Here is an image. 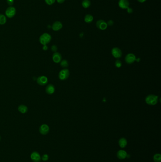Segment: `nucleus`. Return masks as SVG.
I'll list each match as a JSON object with an SVG mask.
<instances>
[{"instance_id": "7ed1b4c3", "label": "nucleus", "mask_w": 161, "mask_h": 162, "mask_svg": "<svg viewBox=\"0 0 161 162\" xmlns=\"http://www.w3.org/2000/svg\"><path fill=\"white\" fill-rule=\"evenodd\" d=\"M16 14V10L15 7L13 6H10L7 8L5 11L6 17L8 18H12L15 16Z\"/></svg>"}, {"instance_id": "dca6fc26", "label": "nucleus", "mask_w": 161, "mask_h": 162, "mask_svg": "<svg viewBox=\"0 0 161 162\" xmlns=\"http://www.w3.org/2000/svg\"><path fill=\"white\" fill-rule=\"evenodd\" d=\"M119 145L121 148H125L127 145V141L126 139L124 137L121 138L119 141Z\"/></svg>"}, {"instance_id": "412c9836", "label": "nucleus", "mask_w": 161, "mask_h": 162, "mask_svg": "<svg viewBox=\"0 0 161 162\" xmlns=\"http://www.w3.org/2000/svg\"><path fill=\"white\" fill-rule=\"evenodd\" d=\"M153 159L155 162H161V155L160 154H156L154 155Z\"/></svg>"}, {"instance_id": "f257e3e1", "label": "nucleus", "mask_w": 161, "mask_h": 162, "mask_svg": "<svg viewBox=\"0 0 161 162\" xmlns=\"http://www.w3.org/2000/svg\"><path fill=\"white\" fill-rule=\"evenodd\" d=\"M158 101V97L155 95H148L145 99V101L149 105H155Z\"/></svg>"}, {"instance_id": "393cba45", "label": "nucleus", "mask_w": 161, "mask_h": 162, "mask_svg": "<svg viewBox=\"0 0 161 162\" xmlns=\"http://www.w3.org/2000/svg\"><path fill=\"white\" fill-rule=\"evenodd\" d=\"M41 159L44 161H46L49 159V156L47 154H45L42 156Z\"/></svg>"}, {"instance_id": "f3484780", "label": "nucleus", "mask_w": 161, "mask_h": 162, "mask_svg": "<svg viewBox=\"0 0 161 162\" xmlns=\"http://www.w3.org/2000/svg\"><path fill=\"white\" fill-rule=\"evenodd\" d=\"M18 110L21 113H26L28 111V108L26 105H20L18 107Z\"/></svg>"}, {"instance_id": "5701e85b", "label": "nucleus", "mask_w": 161, "mask_h": 162, "mask_svg": "<svg viewBox=\"0 0 161 162\" xmlns=\"http://www.w3.org/2000/svg\"><path fill=\"white\" fill-rule=\"evenodd\" d=\"M115 66L116 68H120L122 66V63L121 60L117 59L115 62Z\"/></svg>"}, {"instance_id": "b1692460", "label": "nucleus", "mask_w": 161, "mask_h": 162, "mask_svg": "<svg viewBox=\"0 0 161 162\" xmlns=\"http://www.w3.org/2000/svg\"><path fill=\"white\" fill-rule=\"evenodd\" d=\"M56 0H45L46 3L48 5H53L55 2Z\"/></svg>"}, {"instance_id": "bb28decb", "label": "nucleus", "mask_w": 161, "mask_h": 162, "mask_svg": "<svg viewBox=\"0 0 161 162\" xmlns=\"http://www.w3.org/2000/svg\"><path fill=\"white\" fill-rule=\"evenodd\" d=\"M51 50L53 52H56L57 50V47L56 45H53L52 47H51Z\"/></svg>"}, {"instance_id": "2eb2a0df", "label": "nucleus", "mask_w": 161, "mask_h": 162, "mask_svg": "<svg viewBox=\"0 0 161 162\" xmlns=\"http://www.w3.org/2000/svg\"><path fill=\"white\" fill-rule=\"evenodd\" d=\"M46 92L48 94H52L55 92V87L54 85L50 84L48 85L46 88Z\"/></svg>"}, {"instance_id": "20e7f679", "label": "nucleus", "mask_w": 161, "mask_h": 162, "mask_svg": "<svg viewBox=\"0 0 161 162\" xmlns=\"http://www.w3.org/2000/svg\"><path fill=\"white\" fill-rule=\"evenodd\" d=\"M69 74V71L68 69H62L59 73V78L60 80H65L68 78Z\"/></svg>"}, {"instance_id": "9b49d317", "label": "nucleus", "mask_w": 161, "mask_h": 162, "mask_svg": "<svg viewBox=\"0 0 161 162\" xmlns=\"http://www.w3.org/2000/svg\"><path fill=\"white\" fill-rule=\"evenodd\" d=\"M62 26H63V25L61 22L59 21H56L54 22L53 23V24L52 25V28L53 30L57 31H59L61 29L62 27Z\"/></svg>"}, {"instance_id": "423d86ee", "label": "nucleus", "mask_w": 161, "mask_h": 162, "mask_svg": "<svg viewBox=\"0 0 161 162\" xmlns=\"http://www.w3.org/2000/svg\"><path fill=\"white\" fill-rule=\"evenodd\" d=\"M136 60V57L134 54L129 53L127 54L125 58V61L128 64H133Z\"/></svg>"}, {"instance_id": "0eeeda50", "label": "nucleus", "mask_w": 161, "mask_h": 162, "mask_svg": "<svg viewBox=\"0 0 161 162\" xmlns=\"http://www.w3.org/2000/svg\"><path fill=\"white\" fill-rule=\"evenodd\" d=\"M96 26L100 30H105L107 28L108 25L107 23L103 20H98L96 23Z\"/></svg>"}, {"instance_id": "a211bd4d", "label": "nucleus", "mask_w": 161, "mask_h": 162, "mask_svg": "<svg viewBox=\"0 0 161 162\" xmlns=\"http://www.w3.org/2000/svg\"><path fill=\"white\" fill-rule=\"evenodd\" d=\"M84 20L86 22H87V23H91L93 20V17L92 15H91L90 14H87L85 17Z\"/></svg>"}, {"instance_id": "2f4dec72", "label": "nucleus", "mask_w": 161, "mask_h": 162, "mask_svg": "<svg viewBox=\"0 0 161 162\" xmlns=\"http://www.w3.org/2000/svg\"><path fill=\"white\" fill-rule=\"evenodd\" d=\"M138 2H141V3H143V2H144L145 1H146L147 0H137Z\"/></svg>"}, {"instance_id": "39448f33", "label": "nucleus", "mask_w": 161, "mask_h": 162, "mask_svg": "<svg viewBox=\"0 0 161 162\" xmlns=\"http://www.w3.org/2000/svg\"><path fill=\"white\" fill-rule=\"evenodd\" d=\"M112 54L114 58L119 59L122 55V52L121 49L117 47H114L112 49Z\"/></svg>"}, {"instance_id": "7c9ffc66", "label": "nucleus", "mask_w": 161, "mask_h": 162, "mask_svg": "<svg viewBox=\"0 0 161 162\" xmlns=\"http://www.w3.org/2000/svg\"><path fill=\"white\" fill-rule=\"evenodd\" d=\"M43 49L45 51H46L47 49H48V47L47 46V45H45L44 46V47H43Z\"/></svg>"}, {"instance_id": "9d476101", "label": "nucleus", "mask_w": 161, "mask_h": 162, "mask_svg": "<svg viewBox=\"0 0 161 162\" xmlns=\"http://www.w3.org/2000/svg\"><path fill=\"white\" fill-rule=\"evenodd\" d=\"M30 157H31V159L34 162H40L41 159L40 155L38 152L36 151H34L33 152H32Z\"/></svg>"}, {"instance_id": "c85d7f7f", "label": "nucleus", "mask_w": 161, "mask_h": 162, "mask_svg": "<svg viewBox=\"0 0 161 162\" xmlns=\"http://www.w3.org/2000/svg\"><path fill=\"white\" fill-rule=\"evenodd\" d=\"M127 12L129 13V14H131V13H132V12H133V10H132V9H131V8H127Z\"/></svg>"}, {"instance_id": "c756f323", "label": "nucleus", "mask_w": 161, "mask_h": 162, "mask_svg": "<svg viewBox=\"0 0 161 162\" xmlns=\"http://www.w3.org/2000/svg\"><path fill=\"white\" fill-rule=\"evenodd\" d=\"M57 0V2H58V3L61 4V3H63V2L65 1V0Z\"/></svg>"}, {"instance_id": "aec40b11", "label": "nucleus", "mask_w": 161, "mask_h": 162, "mask_svg": "<svg viewBox=\"0 0 161 162\" xmlns=\"http://www.w3.org/2000/svg\"><path fill=\"white\" fill-rule=\"evenodd\" d=\"M82 5L84 8H88L91 5V2L89 0H84L82 1Z\"/></svg>"}, {"instance_id": "cd10ccee", "label": "nucleus", "mask_w": 161, "mask_h": 162, "mask_svg": "<svg viewBox=\"0 0 161 162\" xmlns=\"http://www.w3.org/2000/svg\"><path fill=\"white\" fill-rule=\"evenodd\" d=\"M114 21L113 20H110L108 21V22L107 24V25H108L109 26H112L114 24Z\"/></svg>"}, {"instance_id": "6e6552de", "label": "nucleus", "mask_w": 161, "mask_h": 162, "mask_svg": "<svg viewBox=\"0 0 161 162\" xmlns=\"http://www.w3.org/2000/svg\"><path fill=\"white\" fill-rule=\"evenodd\" d=\"M48 78L46 76H40L38 77L36 79L37 83L41 86H44L46 85L48 82Z\"/></svg>"}, {"instance_id": "4468645a", "label": "nucleus", "mask_w": 161, "mask_h": 162, "mask_svg": "<svg viewBox=\"0 0 161 162\" xmlns=\"http://www.w3.org/2000/svg\"><path fill=\"white\" fill-rule=\"evenodd\" d=\"M117 157L120 159H124L127 157V153L126 152L123 150H120L117 152Z\"/></svg>"}, {"instance_id": "6ab92c4d", "label": "nucleus", "mask_w": 161, "mask_h": 162, "mask_svg": "<svg viewBox=\"0 0 161 162\" xmlns=\"http://www.w3.org/2000/svg\"><path fill=\"white\" fill-rule=\"evenodd\" d=\"M7 22V18L5 15L0 14V25H4Z\"/></svg>"}, {"instance_id": "ddd939ff", "label": "nucleus", "mask_w": 161, "mask_h": 162, "mask_svg": "<svg viewBox=\"0 0 161 162\" xmlns=\"http://www.w3.org/2000/svg\"><path fill=\"white\" fill-rule=\"evenodd\" d=\"M53 60L55 63H59L61 61L62 56L60 53L58 52H55L53 55Z\"/></svg>"}, {"instance_id": "473e14b6", "label": "nucleus", "mask_w": 161, "mask_h": 162, "mask_svg": "<svg viewBox=\"0 0 161 162\" xmlns=\"http://www.w3.org/2000/svg\"></svg>"}, {"instance_id": "f03ea898", "label": "nucleus", "mask_w": 161, "mask_h": 162, "mask_svg": "<svg viewBox=\"0 0 161 162\" xmlns=\"http://www.w3.org/2000/svg\"><path fill=\"white\" fill-rule=\"evenodd\" d=\"M52 37L51 35L47 33H45L41 35L39 40L42 45L45 46L47 45V44L50 43Z\"/></svg>"}, {"instance_id": "f8f14e48", "label": "nucleus", "mask_w": 161, "mask_h": 162, "mask_svg": "<svg viewBox=\"0 0 161 162\" xmlns=\"http://www.w3.org/2000/svg\"><path fill=\"white\" fill-rule=\"evenodd\" d=\"M119 6L122 9H127L129 5V3L127 0H120L118 2Z\"/></svg>"}, {"instance_id": "1a4fd4ad", "label": "nucleus", "mask_w": 161, "mask_h": 162, "mask_svg": "<svg viewBox=\"0 0 161 162\" xmlns=\"http://www.w3.org/2000/svg\"><path fill=\"white\" fill-rule=\"evenodd\" d=\"M50 128L46 124H43L39 128V132L41 134L45 135L47 134L49 132Z\"/></svg>"}, {"instance_id": "4be33fe9", "label": "nucleus", "mask_w": 161, "mask_h": 162, "mask_svg": "<svg viewBox=\"0 0 161 162\" xmlns=\"http://www.w3.org/2000/svg\"><path fill=\"white\" fill-rule=\"evenodd\" d=\"M60 65L62 68H67L69 66V63H68L67 60H63L60 61Z\"/></svg>"}, {"instance_id": "a878e982", "label": "nucleus", "mask_w": 161, "mask_h": 162, "mask_svg": "<svg viewBox=\"0 0 161 162\" xmlns=\"http://www.w3.org/2000/svg\"><path fill=\"white\" fill-rule=\"evenodd\" d=\"M14 0H7V4L10 6H12V5L14 4Z\"/></svg>"}]
</instances>
